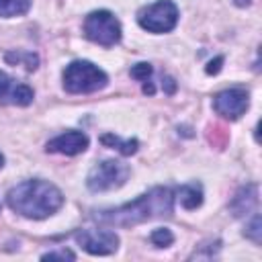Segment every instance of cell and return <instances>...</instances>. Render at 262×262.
<instances>
[{"instance_id":"obj_20","label":"cell","mask_w":262,"mask_h":262,"mask_svg":"<svg viewBox=\"0 0 262 262\" xmlns=\"http://www.w3.org/2000/svg\"><path fill=\"white\" fill-rule=\"evenodd\" d=\"M43 260H55V258H70V260H74L76 258V254L72 252V250H59V252H47V254H43L41 256Z\"/></svg>"},{"instance_id":"obj_13","label":"cell","mask_w":262,"mask_h":262,"mask_svg":"<svg viewBox=\"0 0 262 262\" xmlns=\"http://www.w3.org/2000/svg\"><path fill=\"white\" fill-rule=\"evenodd\" d=\"M100 143H102V145H108V147H117L123 156H131V154H135L137 147H139V141H137V139H127V141H123V139H119L115 133H104V135H100Z\"/></svg>"},{"instance_id":"obj_10","label":"cell","mask_w":262,"mask_h":262,"mask_svg":"<svg viewBox=\"0 0 262 262\" xmlns=\"http://www.w3.org/2000/svg\"><path fill=\"white\" fill-rule=\"evenodd\" d=\"M88 147V135L82 131H66L53 139L47 141L45 149L49 154H63V156H76L82 154Z\"/></svg>"},{"instance_id":"obj_16","label":"cell","mask_w":262,"mask_h":262,"mask_svg":"<svg viewBox=\"0 0 262 262\" xmlns=\"http://www.w3.org/2000/svg\"><path fill=\"white\" fill-rule=\"evenodd\" d=\"M244 235L248 239H252L254 244H260L262 242V219H260V213H254L252 219H250V223H246Z\"/></svg>"},{"instance_id":"obj_11","label":"cell","mask_w":262,"mask_h":262,"mask_svg":"<svg viewBox=\"0 0 262 262\" xmlns=\"http://www.w3.org/2000/svg\"><path fill=\"white\" fill-rule=\"evenodd\" d=\"M256 207H258V184L256 182H248L239 186L237 192L229 201V213L233 217L250 215V211H254Z\"/></svg>"},{"instance_id":"obj_1","label":"cell","mask_w":262,"mask_h":262,"mask_svg":"<svg viewBox=\"0 0 262 262\" xmlns=\"http://www.w3.org/2000/svg\"><path fill=\"white\" fill-rule=\"evenodd\" d=\"M174 209V194L166 186H156L149 192L137 196L131 203H125L117 209L96 211L92 217L98 223L115 225V227H131L156 217H168Z\"/></svg>"},{"instance_id":"obj_12","label":"cell","mask_w":262,"mask_h":262,"mask_svg":"<svg viewBox=\"0 0 262 262\" xmlns=\"http://www.w3.org/2000/svg\"><path fill=\"white\" fill-rule=\"evenodd\" d=\"M176 199H178V203H180L184 209L192 211V209L201 207V203H203V188H201L199 182L182 184V186L176 188Z\"/></svg>"},{"instance_id":"obj_7","label":"cell","mask_w":262,"mask_h":262,"mask_svg":"<svg viewBox=\"0 0 262 262\" xmlns=\"http://www.w3.org/2000/svg\"><path fill=\"white\" fill-rule=\"evenodd\" d=\"M74 239L92 256H106L119 248V235L111 229H78Z\"/></svg>"},{"instance_id":"obj_5","label":"cell","mask_w":262,"mask_h":262,"mask_svg":"<svg viewBox=\"0 0 262 262\" xmlns=\"http://www.w3.org/2000/svg\"><path fill=\"white\" fill-rule=\"evenodd\" d=\"M129 178V166L121 160H102L86 176V186L92 192H106L119 188Z\"/></svg>"},{"instance_id":"obj_15","label":"cell","mask_w":262,"mask_h":262,"mask_svg":"<svg viewBox=\"0 0 262 262\" xmlns=\"http://www.w3.org/2000/svg\"><path fill=\"white\" fill-rule=\"evenodd\" d=\"M6 61L8 63H25L27 70L33 72L39 66V55L33 51H10V53H6Z\"/></svg>"},{"instance_id":"obj_8","label":"cell","mask_w":262,"mask_h":262,"mask_svg":"<svg viewBox=\"0 0 262 262\" xmlns=\"http://www.w3.org/2000/svg\"><path fill=\"white\" fill-rule=\"evenodd\" d=\"M248 104H250V94L246 88H227V90L215 94V98H213L215 113L229 121L239 119L248 111Z\"/></svg>"},{"instance_id":"obj_3","label":"cell","mask_w":262,"mask_h":262,"mask_svg":"<svg viewBox=\"0 0 262 262\" xmlns=\"http://www.w3.org/2000/svg\"><path fill=\"white\" fill-rule=\"evenodd\" d=\"M108 76L86 59H76L63 70V88L70 94H90L104 88Z\"/></svg>"},{"instance_id":"obj_18","label":"cell","mask_w":262,"mask_h":262,"mask_svg":"<svg viewBox=\"0 0 262 262\" xmlns=\"http://www.w3.org/2000/svg\"><path fill=\"white\" fill-rule=\"evenodd\" d=\"M207 137H209V141L215 145V147H223L225 143H227V131L223 129V127H219V125H213V127H209V133H207Z\"/></svg>"},{"instance_id":"obj_24","label":"cell","mask_w":262,"mask_h":262,"mask_svg":"<svg viewBox=\"0 0 262 262\" xmlns=\"http://www.w3.org/2000/svg\"><path fill=\"white\" fill-rule=\"evenodd\" d=\"M233 2H235V6H242V8H244V6H248L252 0H233Z\"/></svg>"},{"instance_id":"obj_17","label":"cell","mask_w":262,"mask_h":262,"mask_svg":"<svg viewBox=\"0 0 262 262\" xmlns=\"http://www.w3.org/2000/svg\"><path fill=\"white\" fill-rule=\"evenodd\" d=\"M149 239H151L154 246H158V248H166V246H170V244L174 242V233H172L168 227H158V229L151 231Z\"/></svg>"},{"instance_id":"obj_22","label":"cell","mask_w":262,"mask_h":262,"mask_svg":"<svg viewBox=\"0 0 262 262\" xmlns=\"http://www.w3.org/2000/svg\"><path fill=\"white\" fill-rule=\"evenodd\" d=\"M164 84H162V88H164V92L166 94H174L176 92V82H174V78H170V76H164V80H162Z\"/></svg>"},{"instance_id":"obj_4","label":"cell","mask_w":262,"mask_h":262,"mask_svg":"<svg viewBox=\"0 0 262 262\" xmlns=\"http://www.w3.org/2000/svg\"><path fill=\"white\" fill-rule=\"evenodd\" d=\"M84 35L96 45L113 47L121 41V23L108 10H94L84 20Z\"/></svg>"},{"instance_id":"obj_25","label":"cell","mask_w":262,"mask_h":262,"mask_svg":"<svg viewBox=\"0 0 262 262\" xmlns=\"http://www.w3.org/2000/svg\"><path fill=\"white\" fill-rule=\"evenodd\" d=\"M2 166H4V156L0 154V168H2Z\"/></svg>"},{"instance_id":"obj_9","label":"cell","mask_w":262,"mask_h":262,"mask_svg":"<svg viewBox=\"0 0 262 262\" xmlns=\"http://www.w3.org/2000/svg\"><path fill=\"white\" fill-rule=\"evenodd\" d=\"M35 98V92L31 86L10 78L6 72L0 70V102L2 104H16V106H27Z\"/></svg>"},{"instance_id":"obj_14","label":"cell","mask_w":262,"mask_h":262,"mask_svg":"<svg viewBox=\"0 0 262 262\" xmlns=\"http://www.w3.org/2000/svg\"><path fill=\"white\" fill-rule=\"evenodd\" d=\"M33 0H0V16H20L31 8Z\"/></svg>"},{"instance_id":"obj_6","label":"cell","mask_w":262,"mask_h":262,"mask_svg":"<svg viewBox=\"0 0 262 262\" xmlns=\"http://www.w3.org/2000/svg\"><path fill=\"white\" fill-rule=\"evenodd\" d=\"M137 23L149 33H168L178 23V8L172 0H158L137 12Z\"/></svg>"},{"instance_id":"obj_2","label":"cell","mask_w":262,"mask_h":262,"mask_svg":"<svg viewBox=\"0 0 262 262\" xmlns=\"http://www.w3.org/2000/svg\"><path fill=\"white\" fill-rule=\"evenodd\" d=\"M6 203L14 213L23 217L45 219L63 205V194L55 184L33 178L12 186L6 194Z\"/></svg>"},{"instance_id":"obj_19","label":"cell","mask_w":262,"mask_h":262,"mask_svg":"<svg viewBox=\"0 0 262 262\" xmlns=\"http://www.w3.org/2000/svg\"><path fill=\"white\" fill-rule=\"evenodd\" d=\"M131 78H135V80H141V82H145L149 76H151V66L149 63H145V61H141V63H135L133 68H131Z\"/></svg>"},{"instance_id":"obj_21","label":"cell","mask_w":262,"mask_h":262,"mask_svg":"<svg viewBox=\"0 0 262 262\" xmlns=\"http://www.w3.org/2000/svg\"><path fill=\"white\" fill-rule=\"evenodd\" d=\"M221 63H223V55H217L215 59H211V61H209V66L205 68V72H207V74H219Z\"/></svg>"},{"instance_id":"obj_23","label":"cell","mask_w":262,"mask_h":262,"mask_svg":"<svg viewBox=\"0 0 262 262\" xmlns=\"http://www.w3.org/2000/svg\"><path fill=\"white\" fill-rule=\"evenodd\" d=\"M143 92H145V94H149V96H151V94H154V92H156V88H154V84H151V82H147V80H145V82H143Z\"/></svg>"}]
</instances>
